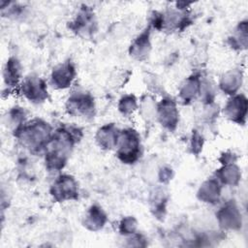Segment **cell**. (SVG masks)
Returning <instances> with one entry per match:
<instances>
[{"instance_id": "obj_23", "label": "cell", "mask_w": 248, "mask_h": 248, "mask_svg": "<svg viewBox=\"0 0 248 248\" xmlns=\"http://www.w3.org/2000/svg\"><path fill=\"white\" fill-rule=\"evenodd\" d=\"M191 147L193 149V152L195 153H199L202 147V136L199 133H197V131L193 133L192 140H191Z\"/></svg>"}, {"instance_id": "obj_13", "label": "cell", "mask_w": 248, "mask_h": 248, "mask_svg": "<svg viewBox=\"0 0 248 248\" xmlns=\"http://www.w3.org/2000/svg\"><path fill=\"white\" fill-rule=\"evenodd\" d=\"M119 131L113 123L106 124L99 128L96 134V141L100 147L106 150H110L116 147Z\"/></svg>"}, {"instance_id": "obj_17", "label": "cell", "mask_w": 248, "mask_h": 248, "mask_svg": "<svg viewBox=\"0 0 248 248\" xmlns=\"http://www.w3.org/2000/svg\"><path fill=\"white\" fill-rule=\"evenodd\" d=\"M3 78L6 86H17L21 79V65L16 57H10L3 71Z\"/></svg>"}, {"instance_id": "obj_15", "label": "cell", "mask_w": 248, "mask_h": 248, "mask_svg": "<svg viewBox=\"0 0 248 248\" xmlns=\"http://www.w3.org/2000/svg\"><path fill=\"white\" fill-rule=\"evenodd\" d=\"M150 48V32L149 28H147L132 43L130 46V55L137 60H143L148 56Z\"/></svg>"}, {"instance_id": "obj_7", "label": "cell", "mask_w": 248, "mask_h": 248, "mask_svg": "<svg viewBox=\"0 0 248 248\" xmlns=\"http://www.w3.org/2000/svg\"><path fill=\"white\" fill-rule=\"evenodd\" d=\"M219 226L227 231H237L241 229V212L234 201L227 202L216 213Z\"/></svg>"}, {"instance_id": "obj_8", "label": "cell", "mask_w": 248, "mask_h": 248, "mask_svg": "<svg viewBox=\"0 0 248 248\" xmlns=\"http://www.w3.org/2000/svg\"><path fill=\"white\" fill-rule=\"evenodd\" d=\"M248 101L244 94H234L226 103L223 113L233 123L244 125L247 117Z\"/></svg>"}, {"instance_id": "obj_6", "label": "cell", "mask_w": 248, "mask_h": 248, "mask_svg": "<svg viewBox=\"0 0 248 248\" xmlns=\"http://www.w3.org/2000/svg\"><path fill=\"white\" fill-rule=\"evenodd\" d=\"M22 96L33 104H40L47 98V87L46 81L38 76H28L19 84Z\"/></svg>"}, {"instance_id": "obj_12", "label": "cell", "mask_w": 248, "mask_h": 248, "mask_svg": "<svg viewBox=\"0 0 248 248\" xmlns=\"http://www.w3.org/2000/svg\"><path fill=\"white\" fill-rule=\"evenodd\" d=\"M108 221V217L103 208L97 204H92L85 212L82 225L91 232L102 230Z\"/></svg>"}, {"instance_id": "obj_2", "label": "cell", "mask_w": 248, "mask_h": 248, "mask_svg": "<svg viewBox=\"0 0 248 248\" xmlns=\"http://www.w3.org/2000/svg\"><path fill=\"white\" fill-rule=\"evenodd\" d=\"M14 132L21 145L32 153L45 151L53 133L49 123L39 118L24 122Z\"/></svg>"}, {"instance_id": "obj_11", "label": "cell", "mask_w": 248, "mask_h": 248, "mask_svg": "<svg viewBox=\"0 0 248 248\" xmlns=\"http://www.w3.org/2000/svg\"><path fill=\"white\" fill-rule=\"evenodd\" d=\"M70 26L74 32L79 35L91 34L95 26L94 14L92 10L86 6L81 8L78 11L76 18L71 22Z\"/></svg>"}, {"instance_id": "obj_19", "label": "cell", "mask_w": 248, "mask_h": 248, "mask_svg": "<svg viewBox=\"0 0 248 248\" xmlns=\"http://www.w3.org/2000/svg\"><path fill=\"white\" fill-rule=\"evenodd\" d=\"M242 83V74L237 70H231L223 75L220 80V88L229 95L236 94Z\"/></svg>"}, {"instance_id": "obj_10", "label": "cell", "mask_w": 248, "mask_h": 248, "mask_svg": "<svg viewBox=\"0 0 248 248\" xmlns=\"http://www.w3.org/2000/svg\"><path fill=\"white\" fill-rule=\"evenodd\" d=\"M76 77V68L68 60L58 64L53 68L50 75V82L56 89H66L71 86Z\"/></svg>"}, {"instance_id": "obj_5", "label": "cell", "mask_w": 248, "mask_h": 248, "mask_svg": "<svg viewBox=\"0 0 248 248\" xmlns=\"http://www.w3.org/2000/svg\"><path fill=\"white\" fill-rule=\"evenodd\" d=\"M50 195L55 202L77 200L78 197V187L76 179L69 174H61L50 186Z\"/></svg>"}, {"instance_id": "obj_4", "label": "cell", "mask_w": 248, "mask_h": 248, "mask_svg": "<svg viewBox=\"0 0 248 248\" xmlns=\"http://www.w3.org/2000/svg\"><path fill=\"white\" fill-rule=\"evenodd\" d=\"M66 110L70 115L93 117L95 113V102L91 94L78 91L72 93L66 102Z\"/></svg>"}, {"instance_id": "obj_16", "label": "cell", "mask_w": 248, "mask_h": 248, "mask_svg": "<svg viewBox=\"0 0 248 248\" xmlns=\"http://www.w3.org/2000/svg\"><path fill=\"white\" fill-rule=\"evenodd\" d=\"M200 94H202V81L197 75L189 77L182 84L179 91L180 99L185 104L193 102L200 96Z\"/></svg>"}, {"instance_id": "obj_3", "label": "cell", "mask_w": 248, "mask_h": 248, "mask_svg": "<svg viewBox=\"0 0 248 248\" xmlns=\"http://www.w3.org/2000/svg\"><path fill=\"white\" fill-rule=\"evenodd\" d=\"M141 152L140 137L135 129L127 128L119 132L116 156L123 164H135L141 156Z\"/></svg>"}, {"instance_id": "obj_22", "label": "cell", "mask_w": 248, "mask_h": 248, "mask_svg": "<svg viewBox=\"0 0 248 248\" xmlns=\"http://www.w3.org/2000/svg\"><path fill=\"white\" fill-rule=\"evenodd\" d=\"M137 221L132 216L124 217L119 223V232L121 234L130 235L137 232Z\"/></svg>"}, {"instance_id": "obj_20", "label": "cell", "mask_w": 248, "mask_h": 248, "mask_svg": "<svg viewBox=\"0 0 248 248\" xmlns=\"http://www.w3.org/2000/svg\"><path fill=\"white\" fill-rule=\"evenodd\" d=\"M230 45L233 49L242 50L247 47V21H241L236 26L233 34L229 39Z\"/></svg>"}, {"instance_id": "obj_18", "label": "cell", "mask_w": 248, "mask_h": 248, "mask_svg": "<svg viewBox=\"0 0 248 248\" xmlns=\"http://www.w3.org/2000/svg\"><path fill=\"white\" fill-rule=\"evenodd\" d=\"M215 178L222 184L233 186L238 184L241 178V171L234 163L226 164L216 170Z\"/></svg>"}, {"instance_id": "obj_14", "label": "cell", "mask_w": 248, "mask_h": 248, "mask_svg": "<svg viewBox=\"0 0 248 248\" xmlns=\"http://www.w3.org/2000/svg\"><path fill=\"white\" fill-rule=\"evenodd\" d=\"M220 196L221 184L215 177L205 180L198 191V198L200 201L206 203H217L220 200Z\"/></svg>"}, {"instance_id": "obj_9", "label": "cell", "mask_w": 248, "mask_h": 248, "mask_svg": "<svg viewBox=\"0 0 248 248\" xmlns=\"http://www.w3.org/2000/svg\"><path fill=\"white\" fill-rule=\"evenodd\" d=\"M156 115L160 124L170 131H173L179 121L176 103L170 98H165L157 105Z\"/></svg>"}, {"instance_id": "obj_21", "label": "cell", "mask_w": 248, "mask_h": 248, "mask_svg": "<svg viewBox=\"0 0 248 248\" xmlns=\"http://www.w3.org/2000/svg\"><path fill=\"white\" fill-rule=\"evenodd\" d=\"M138 108L137 98L134 95H125L119 100L118 109L123 115H130Z\"/></svg>"}, {"instance_id": "obj_1", "label": "cell", "mask_w": 248, "mask_h": 248, "mask_svg": "<svg viewBox=\"0 0 248 248\" xmlns=\"http://www.w3.org/2000/svg\"><path fill=\"white\" fill-rule=\"evenodd\" d=\"M81 138V130L75 126L57 128L45 149V163L48 171L56 172L66 166L75 144Z\"/></svg>"}]
</instances>
